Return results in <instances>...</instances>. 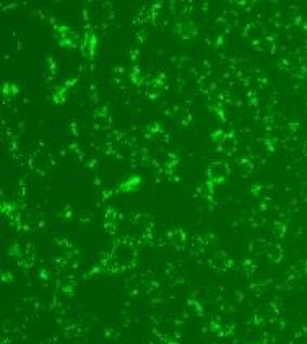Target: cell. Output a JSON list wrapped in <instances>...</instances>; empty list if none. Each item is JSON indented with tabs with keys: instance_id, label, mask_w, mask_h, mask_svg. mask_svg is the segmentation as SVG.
I'll return each instance as SVG.
<instances>
[{
	"instance_id": "4",
	"label": "cell",
	"mask_w": 307,
	"mask_h": 344,
	"mask_svg": "<svg viewBox=\"0 0 307 344\" xmlns=\"http://www.w3.org/2000/svg\"><path fill=\"white\" fill-rule=\"evenodd\" d=\"M20 91V89L15 86V84L12 83H5V88H3V93L7 94V96H12V94H17Z\"/></svg>"
},
{
	"instance_id": "2",
	"label": "cell",
	"mask_w": 307,
	"mask_h": 344,
	"mask_svg": "<svg viewBox=\"0 0 307 344\" xmlns=\"http://www.w3.org/2000/svg\"><path fill=\"white\" fill-rule=\"evenodd\" d=\"M77 83V78H73L72 81H67V84H63L62 88H59L56 91V94L52 96V101H54V104H63L65 103V96H67V91L70 89V84L73 86V84Z\"/></svg>"
},
{
	"instance_id": "1",
	"label": "cell",
	"mask_w": 307,
	"mask_h": 344,
	"mask_svg": "<svg viewBox=\"0 0 307 344\" xmlns=\"http://www.w3.org/2000/svg\"><path fill=\"white\" fill-rule=\"evenodd\" d=\"M96 44H98V41H96V38H94L91 33L84 34L83 44H82V54L86 55L88 59H93L94 52H96Z\"/></svg>"
},
{
	"instance_id": "3",
	"label": "cell",
	"mask_w": 307,
	"mask_h": 344,
	"mask_svg": "<svg viewBox=\"0 0 307 344\" xmlns=\"http://www.w3.org/2000/svg\"><path fill=\"white\" fill-rule=\"evenodd\" d=\"M137 184H140V177L134 176L132 179H129V181H125L120 188H124V192H132V190H134V185H137Z\"/></svg>"
}]
</instances>
